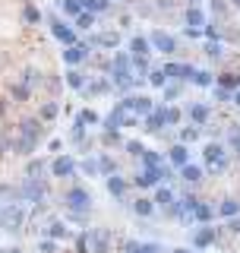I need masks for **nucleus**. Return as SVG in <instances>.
Here are the masks:
<instances>
[{"instance_id": "16", "label": "nucleus", "mask_w": 240, "mask_h": 253, "mask_svg": "<svg viewBox=\"0 0 240 253\" xmlns=\"http://www.w3.org/2000/svg\"><path fill=\"white\" fill-rule=\"evenodd\" d=\"M126 187H130V184H126V177H120V174H111V177H108V193L117 196V200L126 196Z\"/></svg>"}, {"instance_id": "13", "label": "nucleus", "mask_w": 240, "mask_h": 253, "mask_svg": "<svg viewBox=\"0 0 240 253\" xmlns=\"http://www.w3.org/2000/svg\"><path fill=\"white\" fill-rule=\"evenodd\" d=\"M85 57H89V44H67V51H63V60L70 63V67H79Z\"/></svg>"}, {"instance_id": "29", "label": "nucleus", "mask_w": 240, "mask_h": 253, "mask_svg": "<svg viewBox=\"0 0 240 253\" xmlns=\"http://www.w3.org/2000/svg\"><path fill=\"white\" fill-rule=\"evenodd\" d=\"M190 83H193V85H202V89H209V85L215 83V79H212V73H205V70H193Z\"/></svg>"}, {"instance_id": "51", "label": "nucleus", "mask_w": 240, "mask_h": 253, "mask_svg": "<svg viewBox=\"0 0 240 253\" xmlns=\"http://www.w3.org/2000/svg\"><path fill=\"white\" fill-rule=\"evenodd\" d=\"M231 146L240 149V126H234V133H231Z\"/></svg>"}, {"instance_id": "9", "label": "nucleus", "mask_w": 240, "mask_h": 253, "mask_svg": "<svg viewBox=\"0 0 240 253\" xmlns=\"http://www.w3.org/2000/svg\"><path fill=\"white\" fill-rule=\"evenodd\" d=\"M44 184H41V177H26V184H22V200L26 203H41L44 200Z\"/></svg>"}, {"instance_id": "1", "label": "nucleus", "mask_w": 240, "mask_h": 253, "mask_svg": "<svg viewBox=\"0 0 240 253\" xmlns=\"http://www.w3.org/2000/svg\"><path fill=\"white\" fill-rule=\"evenodd\" d=\"M202 162H205V171L209 174H225L228 171V149L221 142H209L202 149Z\"/></svg>"}, {"instance_id": "7", "label": "nucleus", "mask_w": 240, "mask_h": 253, "mask_svg": "<svg viewBox=\"0 0 240 253\" xmlns=\"http://www.w3.org/2000/svg\"><path fill=\"white\" fill-rule=\"evenodd\" d=\"M146 42H149V47H155L158 54H174L177 51V42H174L167 32H161V29H152V35L146 38Z\"/></svg>"}, {"instance_id": "12", "label": "nucleus", "mask_w": 240, "mask_h": 253, "mask_svg": "<svg viewBox=\"0 0 240 253\" xmlns=\"http://www.w3.org/2000/svg\"><path fill=\"white\" fill-rule=\"evenodd\" d=\"M164 105H155L146 114V126H142V130H149V133H158V130H164Z\"/></svg>"}, {"instance_id": "19", "label": "nucleus", "mask_w": 240, "mask_h": 253, "mask_svg": "<svg viewBox=\"0 0 240 253\" xmlns=\"http://www.w3.org/2000/svg\"><path fill=\"white\" fill-rule=\"evenodd\" d=\"M180 177L187 180V184H199V180H202V168H199V165H193V162H187L180 168Z\"/></svg>"}, {"instance_id": "22", "label": "nucleus", "mask_w": 240, "mask_h": 253, "mask_svg": "<svg viewBox=\"0 0 240 253\" xmlns=\"http://www.w3.org/2000/svg\"><path fill=\"white\" fill-rule=\"evenodd\" d=\"M209 114H212L209 105H193V108H190V121H193L196 126H202L205 121H209Z\"/></svg>"}, {"instance_id": "32", "label": "nucleus", "mask_w": 240, "mask_h": 253, "mask_svg": "<svg viewBox=\"0 0 240 253\" xmlns=\"http://www.w3.org/2000/svg\"><path fill=\"white\" fill-rule=\"evenodd\" d=\"M123 250H126V253H155L158 247H155V244H136V241H126Z\"/></svg>"}, {"instance_id": "11", "label": "nucleus", "mask_w": 240, "mask_h": 253, "mask_svg": "<svg viewBox=\"0 0 240 253\" xmlns=\"http://www.w3.org/2000/svg\"><path fill=\"white\" fill-rule=\"evenodd\" d=\"M51 174L54 177H70V174H76V158L73 155H57L51 165Z\"/></svg>"}, {"instance_id": "18", "label": "nucleus", "mask_w": 240, "mask_h": 253, "mask_svg": "<svg viewBox=\"0 0 240 253\" xmlns=\"http://www.w3.org/2000/svg\"><path fill=\"white\" fill-rule=\"evenodd\" d=\"M167 158H171V165H174V168H183V165L190 162V149L180 142V146H174L171 152H167Z\"/></svg>"}, {"instance_id": "39", "label": "nucleus", "mask_w": 240, "mask_h": 253, "mask_svg": "<svg viewBox=\"0 0 240 253\" xmlns=\"http://www.w3.org/2000/svg\"><path fill=\"white\" fill-rule=\"evenodd\" d=\"M54 117H57V105H54V101H47V105L41 108V121H54Z\"/></svg>"}, {"instance_id": "49", "label": "nucleus", "mask_w": 240, "mask_h": 253, "mask_svg": "<svg viewBox=\"0 0 240 253\" xmlns=\"http://www.w3.org/2000/svg\"><path fill=\"white\" fill-rule=\"evenodd\" d=\"M26 19L29 22H38V19H41V13H38L35 6H26Z\"/></svg>"}, {"instance_id": "55", "label": "nucleus", "mask_w": 240, "mask_h": 253, "mask_svg": "<svg viewBox=\"0 0 240 253\" xmlns=\"http://www.w3.org/2000/svg\"><path fill=\"white\" fill-rule=\"evenodd\" d=\"M174 253H190V250H183V247H180V250H174Z\"/></svg>"}, {"instance_id": "46", "label": "nucleus", "mask_w": 240, "mask_h": 253, "mask_svg": "<svg viewBox=\"0 0 240 253\" xmlns=\"http://www.w3.org/2000/svg\"><path fill=\"white\" fill-rule=\"evenodd\" d=\"M177 95H180V85H164V98L167 101H174Z\"/></svg>"}, {"instance_id": "34", "label": "nucleus", "mask_w": 240, "mask_h": 253, "mask_svg": "<svg viewBox=\"0 0 240 253\" xmlns=\"http://www.w3.org/2000/svg\"><path fill=\"white\" fill-rule=\"evenodd\" d=\"M95 162H98V171L101 174H108V177H111V174H117L114 171V158H111V155H101V158H95Z\"/></svg>"}, {"instance_id": "45", "label": "nucleus", "mask_w": 240, "mask_h": 253, "mask_svg": "<svg viewBox=\"0 0 240 253\" xmlns=\"http://www.w3.org/2000/svg\"><path fill=\"white\" fill-rule=\"evenodd\" d=\"M79 121H82V124H98V114H95V111H82Z\"/></svg>"}, {"instance_id": "4", "label": "nucleus", "mask_w": 240, "mask_h": 253, "mask_svg": "<svg viewBox=\"0 0 240 253\" xmlns=\"http://www.w3.org/2000/svg\"><path fill=\"white\" fill-rule=\"evenodd\" d=\"M22 221H26V209H22L19 203L0 206V228H6V231H19Z\"/></svg>"}, {"instance_id": "33", "label": "nucleus", "mask_w": 240, "mask_h": 253, "mask_svg": "<svg viewBox=\"0 0 240 253\" xmlns=\"http://www.w3.org/2000/svg\"><path fill=\"white\" fill-rule=\"evenodd\" d=\"M142 162H146V168H158V165H164V158L152 149H142Z\"/></svg>"}, {"instance_id": "48", "label": "nucleus", "mask_w": 240, "mask_h": 253, "mask_svg": "<svg viewBox=\"0 0 240 253\" xmlns=\"http://www.w3.org/2000/svg\"><path fill=\"white\" fill-rule=\"evenodd\" d=\"M126 152H130V155H142V146L136 139H130V142H126Z\"/></svg>"}, {"instance_id": "56", "label": "nucleus", "mask_w": 240, "mask_h": 253, "mask_svg": "<svg viewBox=\"0 0 240 253\" xmlns=\"http://www.w3.org/2000/svg\"><path fill=\"white\" fill-rule=\"evenodd\" d=\"M234 6H237V10H240V0H234Z\"/></svg>"}, {"instance_id": "17", "label": "nucleus", "mask_w": 240, "mask_h": 253, "mask_svg": "<svg viewBox=\"0 0 240 253\" xmlns=\"http://www.w3.org/2000/svg\"><path fill=\"white\" fill-rule=\"evenodd\" d=\"M183 19H187V26H190V29H202V26H205V13H202V6H190V10L183 13Z\"/></svg>"}, {"instance_id": "36", "label": "nucleus", "mask_w": 240, "mask_h": 253, "mask_svg": "<svg viewBox=\"0 0 240 253\" xmlns=\"http://www.w3.org/2000/svg\"><path fill=\"white\" fill-rule=\"evenodd\" d=\"M164 124L167 126H177L180 124V108H167L164 105Z\"/></svg>"}, {"instance_id": "24", "label": "nucleus", "mask_w": 240, "mask_h": 253, "mask_svg": "<svg viewBox=\"0 0 240 253\" xmlns=\"http://www.w3.org/2000/svg\"><path fill=\"white\" fill-rule=\"evenodd\" d=\"M218 215H225V218L240 215V203H237V200H221V206H218Z\"/></svg>"}, {"instance_id": "14", "label": "nucleus", "mask_w": 240, "mask_h": 253, "mask_svg": "<svg viewBox=\"0 0 240 253\" xmlns=\"http://www.w3.org/2000/svg\"><path fill=\"white\" fill-rule=\"evenodd\" d=\"M174 203H177V206H174V215H177L180 221H190L199 200H196V196H183V200H174Z\"/></svg>"}, {"instance_id": "38", "label": "nucleus", "mask_w": 240, "mask_h": 253, "mask_svg": "<svg viewBox=\"0 0 240 253\" xmlns=\"http://www.w3.org/2000/svg\"><path fill=\"white\" fill-rule=\"evenodd\" d=\"M41 171H44V162H38V158H35V162H29V168H26V177H38Z\"/></svg>"}, {"instance_id": "30", "label": "nucleus", "mask_w": 240, "mask_h": 253, "mask_svg": "<svg viewBox=\"0 0 240 253\" xmlns=\"http://www.w3.org/2000/svg\"><path fill=\"white\" fill-rule=\"evenodd\" d=\"M92 26H95V13H85V10H82V13L76 16V26H73V29H79V32H89Z\"/></svg>"}, {"instance_id": "3", "label": "nucleus", "mask_w": 240, "mask_h": 253, "mask_svg": "<svg viewBox=\"0 0 240 253\" xmlns=\"http://www.w3.org/2000/svg\"><path fill=\"white\" fill-rule=\"evenodd\" d=\"M111 76H114V85H120V89H130V85H133V63H130V54H123V51L114 54Z\"/></svg>"}, {"instance_id": "25", "label": "nucleus", "mask_w": 240, "mask_h": 253, "mask_svg": "<svg viewBox=\"0 0 240 253\" xmlns=\"http://www.w3.org/2000/svg\"><path fill=\"white\" fill-rule=\"evenodd\" d=\"M130 51H133V57H149V51H152V47H149V42H146V38H133V42H130Z\"/></svg>"}, {"instance_id": "52", "label": "nucleus", "mask_w": 240, "mask_h": 253, "mask_svg": "<svg viewBox=\"0 0 240 253\" xmlns=\"http://www.w3.org/2000/svg\"><path fill=\"white\" fill-rule=\"evenodd\" d=\"M215 95H218L221 101H228V98H231V92H228V89H221V85H218V89H215Z\"/></svg>"}, {"instance_id": "42", "label": "nucleus", "mask_w": 240, "mask_h": 253, "mask_svg": "<svg viewBox=\"0 0 240 253\" xmlns=\"http://www.w3.org/2000/svg\"><path fill=\"white\" fill-rule=\"evenodd\" d=\"M180 139H183V146H187V142H193V139H199V130H196V126H187V130L180 133Z\"/></svg>"}, {"instance_id": "40", "label": "nucleus", "mask_w": 240, "mask_h": 253, "mask_svg": "<svg viewBox=\"0 0 240 253\" xmlns=\"http://www.w3.org/2000/svg\"><path fill=\"white\" fill-rule=\"evenodd\" d=\"M47 234H51V237H63V234H67L63 221H51V225H47Z\"/></svg>"}, {"instance_id": "10", "label": "nucleus", "mask_w": 240, "mask_h": 253, "mask_svg": "<svg viewBox=\"0 0 240 253\" xmlns=\"http://www.w3.org/2000/svg\"><path fill=\"white\" fill-rule=\"evenodd\" d=\"M120 126H133V117H130V114H126L123 108L117 105V108H114V111H111V114H108V121H105V130H111V133H117Z\"/></svg>"}, {"instance_id": "47", "label": "nucleus", "mask_w": 240, "mask_h": 253, "mask_svg": "<svg viewBox=\"0 0 240 253\" xmlns=\"http://www.w3.org/2000/svg\"><path fill=\"white\" fill-rule=\"evenodd\" d=\"M82 171H85V174H98V162H95V158H89V162H82Z\"/></svg>"}, {"instance_id": "23", "label": "nucleus", "mask_w": 240, "mask_h": 253, "mask_svg": "<svg viewBox=\"0 0 240 253\" xmlns=\"http://www.w3.org/2000/svg\"><path fill=\"white\" fill-rule=\"evenodd\" d=\"M133 212H136V215H139V218H149L152 212H155V203L142 196V200H136V203H133Z\"/></svg>"}, {"instance_id": "27", "label": "nucleus", "mask_w": 240, "mask_h": 253, "mask_svg": "<svg viewBox=\"0 0 240 253\" xmlns=\"http://www.w3.org/2000/svg\"><path fill=\"white\" fill-rule=\"evenodd\" d=\"M92 44H101V47H117V44H120V35H117V32H105V35L92 38Z\"/></svg>"}, {"instance_id": "6", "label": "nucleus", "mask_w": 240, "mask_h": 253, "mask_svg": "<svg viewBox=\"0 0 240 253\" xmlns=\"http://www.w3.org/2000/svg\"><path fill=\"white\" fill-rule=\"evenodd\" d=\"M171 177V168L167 165H158V168H146L142 174H136V187H158L161 180Z\"/></svg>"}, {"instance_id": "43", "label": "nucleus", "mask_w": 240, "mask_h": 253, "mask_svg": "<svg viewBox=\"0 0 240 253\" xmlns=\"http://www.w3.org/2000/svg\"><path fill=\"white\" fill-rule=\"evenodd\" d=\"M205 54H209V57H221V44L218 42H209V44H205Z\"/></svg>"}, {"instance_id": "50", "label": "nucleus", "mask_w": 240, "mask_h": 253, "mask_svg": "<svg viewBox=\"0 0 240 253\" xmlns=\"http://www.w3.org/2000/svg\"><path fill=\"white\" fill-rule=\"evenodd\" d=\"M13 95H16V98L22 101V98H29V89H22V85H16V89H13Z\"/></svg>"}, {"instance_id": "31", "label": "nucleus", "mask_w": 240, "mask_h": 253, "mask_svg": "<svg viewBox=\"0 0 240 253\" xmlns=\"http://www.w3.org/2000/svg\"><path fill=\"white\" fill-rule=\"evenodd\" d=\"M193 218H196V221H212V218H215V212H212L205 203H196V209H193Z\"/></svg>"}, {"instance_id": "21", "label": "nucleus", "mask_w": 240, "mask_h": 253, "mask_svg": "<svg viewBox=\"0 0 240 253\" xmlns=\"http://www.w3.org/2000/svg\"><path fill=\"white\" fill-rule=\"evenodd\" d=\"M79 6H82L85 13H108V6H111V0H76Z\"/></svg>"}, {"instance_id": "41", "label": "nucleus", "mask_w": 240, "mask_h": 253, "mask_svg": "<svg viewBox=\"0 0 240 253\" xmlns=\"http://www.w3.org/2000/svg\"><path fill=\"white\" fill-rule=\"evenodd\" d=\"M89 92H92V95H101V92H111V83H105V79H98V83H92V85H89Z\"/></svg>"}, {"instance_id": "44", "label": "nucleus", "mask_w": 240, "mask_h": 253, "mask_svg": "<svg viewBox=\"0 0 240 253\" xmlns=\"http://www.w3.org/2000/svg\"><path fill=\"white\" fill-rule=\"evenodd\" d=\"M82 136H85V126H82V121L76 117V121H73V139H82Z\"/></svg>"}, {"instance_id": "53", "label": "nucleus", "mask_w": 240, "mask_h": 253, "mask_svg": "<svg viewBox=\"0 0 240 253\" xmlns=\"http://www.w3.org/2000/svg\"><path fill=\"white\" fill-rule=\"evenodd\" d=\"M228 228H231V231H240V215L231 218V225H228Z\"/></svg>"}, {"instance_id": "5", "label": "nucleus", "mask_w": 240, "mask_h": 253, "mask_svg": "<svg viewBox=\"0 0 240 253\" xmlns=\"http://www.w3.org/2000/svg\"><path fill=\"white\" fill-rule=\"evenodd\" d=\"M67 206L76 212L79 218H85V212L92 209V196H89V190H82V187L70 190V193H67Z\"/></svg>"}, {"instance_id": "2", "label": "nucleus", "mask_w": 240, "mask_h": 253, "mask_svg": "<svg viewBox=\"0 0 240 253\" xmlns=\"http://www.w3.org/2000/svg\"><path fill=\"white\" fill-rule=\"evenodd\" d=\"M38 139H41V126H38V121H22L19 124V142H16V152L32 155L35 146H38Z\"/></svg>"}, {"instance_id": "37", "label": "nucleus", "mask_w": 240, "mask_h": 253, "mask_svg": "<svg viewBox=\"0 0 240 253\" xmlns=\"http://www.w3.org/2000/svg\"><path fill=\"white\" fill-rule=\"evenodd\" d=\"M60 6H63V13H70V16H73V19H76V16H79V13H82V6H79V3H76V0H63V3H60Z\"/></svg>"}, {"instance_id": "15", "label": "nucleus", "mask_w": 240, "mask_h": 253, "mask_svg": "<svg viewBox=\"0 0 240 253\" xmlns=\"http://www.w3.org/2000/svg\"><path fill=\"white\" fill-rule=\"evenodd\" d=\"M161 73L171 76V79H190L193 76V67H190V63H167Z\"/></svg>"}, {"instance_id": "35", "label": "nucleus", "mask_w": 240, "mask_h": 253, "mask_svg": "<svg viewBox=\"0 0 240 253\" xmlns=\"http://www.w3.org/2000/svg\"><path fill=\"white\" fill-rule=\"evenodd\" d=\"M146 79H149L152 85H155V89H161V85H167V76L161 73V70H149V73H146Z\"/></svg>"}, {"instance_id": "26", "label": "nucleus", "mask_w": 240, "mask_h": 253, "mask_svg": "<svg viewBox=\"0 0 240 253\" xmlns=\"http://www.w3.org/2000/svg\"><path fill=\"white\" fill-rule=\"evenodd\" d=\"M212 241H215V231H212V228H199V231L193 234V244H196V247H209Z\"/></svg>"}, {"instance_id": "54", "label": "nucleus", "mask_w": 240, "mask_h": 253, "mask_svg": "<svg viewBox=\"0 0 240 253\" xmlns=\"http://www.w3.org/2000/svg\"><path fill=\"white\" fill-rule=\"evenodd\" d=\"M231 98H234V105L240 108V89H234V92H231Z\"/></svg>"}, {"instance_id": "28", "label": "nucleus", "mask_w": 240, "mask_h": 253, "mask_svg": "<svg viewBox=\"0 0 240 253\" xmlns=\"http://www.w3.org/2000/svg\"><path fill=\"white\" fill-rule=\"evenodd\" d=\"M67 85H70V89H85V76L79 73L76 67H70V73H67Z\"/></svg>"}, {"instance_id": "20", "label": "nucleus", "mask_w": 240, "mask_h": 253, "mask_svg": "<svg viewBox=\"0 0 240 253\" xmlns=\"http://www.w3.org/2000/svg\"><path fill=\"white\" fill-rule=\"evenodd\" d=\"M152 203H155V206H171V203H174V190L158 184V187H155V196H152Z\"/></svg>"}, {"instance_id": "8", "label": "nucleus", "mask_w": 240, "mask_h": 253, "mask_svg": "<svg viewBox=\"0 0 240 253\" xmlns=\"http://www.w3.org/2000/svg\"><path fill=\"white\" fill-rule=\"evenodd\" d=\"M51 35L57 38L60 44H76V29L70 26V22L57 19V16H51Z\"/></svg>"}]
</instances>
